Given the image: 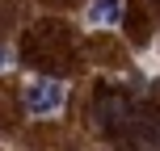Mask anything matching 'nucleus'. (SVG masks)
Segmentation results:
<instances>
[{
    "mask_svg": "<svg viewBox=\"0 0 160 151\" xmlns=\"http://www.w3.org/2000/svg\"><path fill=\"white\" fill-rule=\"evenodd\" d=\"M8 67V46H0V72Z\"/></svg>",
    "mask_w": 160,
    "mask_h": 151,
    "instance_id": "obj_4",
    "label": "nucleus"
},
{
    "mask_svg": "<svg viewBox=\"0 0 160 151\" xmlns=\"http://www.w3.org/2000/svg\"><path fill=\"white\" fill-rule=\"evenodd\" d=\"M21 105H25V113H34V118H55V113L68 105V88L59 84V80H30L25 92H21Z\"/></svg>",
    "mask_w": 160,
    "mask_h": 151,
    "instance_id": "obj_2",
    "label": "nucleus"
},
{
    "mask_svg": "<svg viewBox=\"0 0 160 151\" xmlns=\"http://www.w3.org/2000/svg\"><path fill=\"white\" fill-rule=\"evenodd\" d=\"M156 4H160V0H156Z\"/></svg>",
    "mask_w": 160,
    "mask_h": 151,
    "instance_id": "obj_5",
    "label": "nucleus"
},
{
    "mask_svg": "<svg viewBox=\"0 0 160 151\" xmlns=\"http://www.w3.org/2000/svg\"><path fill=\"white\" fill-rule=\"evenodd\" d=\"M118 139L131 151H160V109L156 105H131Z\"/></svg>",
    "mask_w": 160,
    "mask_h": 151,
    "instance_id": "obj_1",
    "label": "nucleus"
},
{
    "mask_svg": "<svg viewBox=\"0 0 160 151\" xmlns=\"http://www.w3.org/2000/svg\"><path fill=\"white\" fill-rule=\"evenodd\" d=\"M122 4H127V0H93V4L84 8V21L97 25V30H110V25L122 21Z\"/></svg>",
    "mask_w": 160,
    "mask_h": 151,
    "instance_id": "obj_3",
    "label": "nucleus"
}]
</instances>
